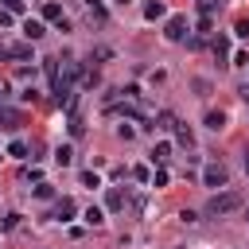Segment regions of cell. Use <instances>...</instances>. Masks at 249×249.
<instances>
[{
    "mask_svg": "<svg viewBox=\"0 0 249 249\" xmlns=\"http://www.w3.org/2000/svg\"><path fill=\"white\" fill-rule=\"evenodd\" d=\"M241 202H245V195H241V191H222V195H214V198L206 202V214H210V218H222V214L237 210Z\"/></svg>",
    "mask_w": 249,
    "mask_h": 249,
    "instance_id": "1",
    "label": "cell"
},
{
    "mask_svg": "<svg viewBox=\"0 0 249 249\" xmlns=\"http://www.w3.org/2000/svg\"><path fill=\"white\" fill-rule=\"evenodd\" d=\"M202 183H206V187H226V183H230V171H226L222 163H206Z\"/></svg>",
    "mask_w": 249,
    "mask_h": 249,
    "instance_id": "2",
    "label": "cell"
},
{
    "mask_svg": "<svg viewBox=\"0 0 249 249\" xmlns=\"http://www.w3.org/2000/svg\"><path fill=\"white\" fill-rule=\"evenodd\" d=\"M163 35H167V39H175V43H179V39H187V19H183V16H171V19H167V27H163Z\"/></svg>",
    "mask_w": 249,
    "mask_h": 249,
    "instance_id": "3",
    "label": "cell"
},
{
    "mask_svg": "<svg viewBox=\"0 0 249 249\" xmlns=\"http://www.w3.org/2000/svg\"><path fill=\"white\" fill-rule=\"evenodd\" d=\"M0 54L4 58H31V43H8V47H0Z\"/></svg>",
    "mask_w": 249,
    "mask_h": 249,
    "instance_id": "4",
    "label": "cell"
},
{
    "mask_svg": "<svg viewBox=\"0 0 249 249\" xmlns=\"http://www.w3.org/2000/svg\"><path fill=\"white\" fill-rule=\"evenodd\" d=\"M23 35H27V43H35V39H43V35H47V27H43V19H23Z\"/></svg>",
    "mask_w": 249,
    "mask_h": 249,
    "instance_id": "5",
    "label": "cell"
},
{
    "mask_svg": "<svg viewBox=\"0 0 249 249\" xmlns=\"http://www.w3.org/2000/svg\"><path fill=\"white\" fill-rule=\"evenodd\" d=\"M74 210H78V206H74V198H58L54 218H58V222H70V218H74Z\"/></svg>",
    "mask_w": 249,
    "mask_h": 249,
    "instance_id": "6",
    "label": "cell"
},
{
    "mask_svg": "<svg viewBox=\"0 0 249 249\" xmlns=\"http://www.w3.org/2000/svg\"><path fill=\"white\" fill-rule=\"evenodd\" d=\"M163 16H167V8H163L160 0H148V4H144V19H163Z\"/></svg>",
    "mask_w": 249,
    "mask_h": 249,
    "instance_id": "7",
    "label": "cell"
},
{
    "mask_svg": "<svg viewBox=\"0 0 249 249\" xmlns=\"http://www.w3.org/2000/svg\"><path fill=\"white\" fill-rule=\"evenodd\" d=\"M16 124H23V117L16 109H0V128H16Z\"/></svg>",
    "mask_w": 249,
    "mask_h": 249,
    "instance_id": "8",
    "label": "cell"
},
{
    "mask_svg": "<svg viewBox=\"0 0 249 249\" xmlns=\"http://www.w3.org/2000/svg\"><path fill=\"white\" fill-rule=\"evenodd\" d=\"M43 70H47V82H51V89H58V62H54V58H43Z\"/></svg>",
    "mask_w": 249,
    "mask_h": 249,
    "instance_id": "9",
    "label": "cell"
},
{
    "mask_svg": "<svg viewBox=\"0 0 249 249\" xmlns=\"http://www.w3.org/2000/svg\"><path fill=\"white\" fill-rule=\"evenodd\" d=\"M206 128H214V132L226 128V113H222V109H210V113H206Z\"/></svg>",
    "mask_w": 249,
    "mask_h": 249,
    "instance_id": "10",
    "label": "cell"
},
{
    "mask_svg": "<svg viewBox=\"0 0 249 249\" xmlns=\"http://www.w3.org/2000/svg\"><path fill=\"white\" fill-rule=\"evenodd\" d=\"M43 19H54V23H62V8H58L54 0H47V4H43Z\"/></svg>",
    "mask_w": 249,
    "mask_h": 249,
    "instance_id": "11",
    "label": "cell"
},
{
    "mask_svg": "<svg viewBox=\"0 0 249 249\" xmlns=\"http://www.w3.org/2000/svg\"><path fill=\"white\" fill-rule=\"evenodd\" d=\"M105 206H109V210H121V206H124V195H121L117 187H109V195H105Z\"/></svg>",
    "mask_w": 249,
    "mask_h": 249,
    "instance_id": "12",
    "label": "cell"
},
{
    "mask_svg": "<svg viewBox=\"0 0 249 249\" xmlns=\"http://www.w3.org/2000/svg\"><path fill=\"white\" fill-rule=\"evenodd\" d=\"M226 54H230V39H226V35H218V39H214V58L222 62Z\"/></svg>",
    "mask_w": 249,
    "mask_h": 249,
    "instance_id": "13",
    "label": "cell"
},
{
    "mask_svg": "<svg viewBox=\"0 0 249 249\" xmlns=\"http://www.w3.org/2000/svg\"><path fill=\"white\" fill-rule=\"evenodd\" d=\"M82 218H86V226H101V222H105V214H101V206H89V210H86Z\"/></svg>",
    "mask_w": 249,
    "mask_h": 249,
    "instance_id": "14",
    "label": "cell"
},
{
    "mask_svg": "<svg viewBox=\"0 0 249 249\" xmlns=\"http://www.w3.org/2000/svg\"><path fill=\"white\" fill-rule=\"evenodd\" d=\"M70 160H74V152H70L66 144H62V148H54V163H58V167H66Z\"/></svg>",
    "mask_w": 249,
    "mask_h": 249,
    "instance_id": "15",
    "label": "cell"
},
{
    "mask_svg": "<svg viewBox=\"0 0 249 249\" xmlns=\"http://www.w3.org/2000/svg\"><path fill=\"white\" fill-rule=\"evenodd\" d=\"M8 156L23 160V156H27V144H23V140H12V144H8Z\"/></svg>",
    "mask_w": 249,
    "mask_h": 249,
    "instance_id": "16",
    "label": "cell"
},
{
    "mask_svg": "<svg viewBox=\"0 0 249 249\" xmlns=\"http://www.w3.org/2000/svg\"><path fill=\"white\" fill-rule=\"evenodd\" d=\"M171 156V144H156V152H152V163H163Z\"/></svg>",
    "mask_w": 249,
    "mask_h": 249,
    "instance_id": "17",
    "label": "cell"
},
{
    "mask_svg": "<svg viewBox=\"0 0 249 249\" xmlns=\"http://www.w3.org/2000/svg\"><path fill=\"white\" fill-rule=\"evenodd\" d=\"M175 136H179V144H187V148H191V140H195V136H191V128H187V124H175Z\"/></svg>",
    "mask_w": 249,
    "mask_h": 249,
    "instance_id": "18",
    "label": "cell"
},
{
    "mask_svg": "<svg viewBox=\"0 0 249 249\" xmlns=\"http://www.w3.org/2000/svg\"><path fill=\"white\" fill-rule=\"evenodd\" d=\"M82 187H101V179H97V171H82Z\"/></svg>",
    "mask_w": 249,
    "mask_h": 249,
    "instance_id": "19",
    "label": "cell"
},
{
    "mask_svg": "<svg viewBox=\"0 0 249 249\" xmlns=\"http://www.w3.org/2000/svg\"><path fill=\"white\" fill-rule=\"evenodd\" d=\"M51 195H54L51 183H39V187H35V198H51Z\"/></svg>",
    "mask_w": 249,
    "mask_h": 249,
    "instance_id": "20",
    "label": "cell"
},
{
    "mask_svg": "<svg viewBox=\"0 0 249 249\" xmlns=\"http://www.w3.org/2000/svg\"><path fill=\"white\" fill-rule=\"evenodd\" d=\"M156 121H160V124H156V128H171V124H175V117H171V113H160V117H156Z\"/></svg>",
    "mask_w": 249,
    "mask_h": 249,
    "instance_id": "21",
    "label": "cell"
},
{
    "mask_svg": "<svg viewBox=\"0 0 249 249\" xmlns=\"http://www.w3.org/2000/svg\"><path fill=\"white\" fill-rule=\"evenodd\" d=\"M233 35H241V39H249V19H237V27H233Z\"/></svg>",
    "mask_w": 249,
    "mask_h": 249,
    "instance_id": "22",
    "label": "cell"
},
{
    "mask_svg": "<svg viewBox=\"0 0 249 249\" xmlns=\"http://www.w3.org/2000/svg\"><path fill=\"white\" fill-rule=\"evenodd\" d=\"M8 4V12H23V0H4Z\"/></svg>",
    "mask_w": 249,
    "mask_h": 249,
    "instance_id": "23",
    "label": "cell"
},
{
    "mask_svg": "<svg viewBox=\"0 0 249 249\" xmlns=\"http://www.w3.org/2000/svg\"><path fill=\"white\" fill-rule=\"evenodd\" d=\"M8 23H12V12L4 8V12H0V27H8Z\"/></svg>",
    "mask_w": 249,
    "mask_h": 249,
    "instance_id": "24",
    "label": "cell"
},
{
    "mask_svg": "<svg viewBox=\"0 0 249 249\" xmlns=\"http://www.w3.org/2000/svg\"><path fill=\"white\" fill-rule=\"evenodd\" d=\"M237 93H241V101H245V105H249V86H241V89H237Z\"/></svg>",
    "mask_w": 249,
    "mask_h": 249,
    "instance_id": "25",
    "label": "cell"
},
{
    "mask_svg": "<svg viewBox=\"0 0 249 249\" xmlns=\"http://www.w3.org/2000/svg\"><path fill=\"white\" fill-rule=\"evenodd\" d=\"M245 171H249V156H245Z\"/></svg>",
    "mask_w": 249,
    "mask_h": 249,
    "instance_id": "26",
    "label": "cell"
}]
</instances>
